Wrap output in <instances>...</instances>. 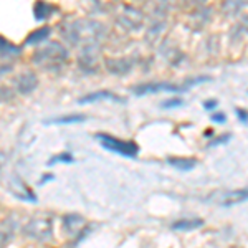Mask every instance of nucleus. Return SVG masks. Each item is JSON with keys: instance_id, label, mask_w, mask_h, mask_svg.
Wrapping results in <instances>:
<instances>
[{"instance_id": "11", "label": "nucleus", "mask_w": 248, "mask_h": 248, "mask_svg": "<svg viewBox=\"0 0 248 248\" xmlns=\"http://www.w3.org/2000/svg\"><path fill=\"white\" fill-rule=\"evenodd\" d=\"M51 33V29L50 27H42V29L31 31L29 37L25 38V45H37V43H42L50 37Z\"/></svg>"}, {"instance_id": "20", "label": "nucleus", "mask_w": 248, "mask_h": 248, "mask_svg": "<svg viewBox=\"0 0 248 248\" xmlns=\"http://www.w3.org/2000/svg\"><path fill=\"white\" fill-rule=\"evenodd\" d=\"M237 116L240 118V121L242 123H248V113L247 111H243L242 108H237Z\"/></svg>"}, {"instance_id": "22", "label": "nucleus", "mask_w": 248, "mask_h": 248, "mask_svg": "<svg viewBox=\"0 0 248 248\" xmlns=\"http://www.w3.org/2000/svg\"><path fill=\"white\" fill-rule=\"evenodd\" d=\"M212 136H214V133H212L210 129H207L205 133H203V138H212Z\"/></svg>"}, {"instance_id": "17", "label": "nucleus", "mask_w": 248, "mask_h": 248, "mask_svg": "<svg viewBox=\"0 0 248 248\" xmlns=\"http://www.w3.org/2000/svg\"><path fill=\"white\" fill-rule=\"evenodd\" d=\"M184 101L181 98H172V99H167V101L162 103V108H167V109H172V108H179L182 106Z\"/></svg>"}, {"instance_id": "19", "label": "nucleus", "mask_w": 248, "mask_h": 248, "mask_svg": "<svg viewBox=\"0 0 248 248\" xmlns=\"http://www.w3.org/2000/svg\"><path fill=\"white\" fill-rule=\"evenodd\" d=\"M218 106V101L217 99H207V101H203V108L205 109H214V108Z\"/></svg>"}, {"instance_id": "7", "label": "nucleus", "mask_w": 248, "mask_h": 248, "mask_svg": "<svg viewBox=\"0 0 248 248\" xmlns=\"http://www.w3.org/2000/svg\"><path fill=\"white\" fill-rule=\"evenodd\" d=\"M86 220L81 217V215H77V214H71V215H66L63 218V227L65 230L68 232L70 235H78V232L85 227Z\"/></svg>"}, {"instance_id": "18", "label": "nucleus", "mask_w": 248, "mask_h": 248, "mask_svg": "<svg viewBox=\"0 0 248 248\" xmlns=\"http://www.w3.org/2000/svg\"><path fill=\"white\" fill-rule=\"evenodd\" d=\"M212 121L218 123V124H223V123L227 121V116L223 114V113H215V114H212Z\"/></svg>"}, {"instance_id": "6", "label": "nucleus", "mask_w": 248, "mask_h": 248, "mask_svg": "<svg viewBox=\"0 0 248 248\" xmlns=\"http://www.w3.org/2000/svg\"><path fill=\"white\" fill-rule=\"evenodd\" d=\"M37 85H38L37 77H35V73H31V71H25V73H22L17 78V90L22 94L31 93V91L37 88Z\"/></svg>"}, {"instance_id": "9", "label": "nucleus", "mask_w": 248, "mask_h": 248, "mask_svg": "<svg viewBox=\"0 0 248 248\" xmlns=\"http://www.w3.org/2000/svg\"><path fill=\"white\" fill-rule=\"evenodd\" d=\"M101 99H113V101H123L121 98H118L116 94L109 93V91H96V93H90L83 98H79V105H86V103H94V101H101Z\"/></svg>"}, {"instance_id": "10", "label": "nucleus", "mask_w": 248, "mask_h": 248, "mask_svg": "<svg viewBox=\"0 0 248 248\" xmlns=\"http://www.w3.org/2000/svg\"><path fill=\"white\" fill-rule=\"evenodd\" d=\"M167 162L179 170H192L197 166V161L194 157H169Z\"/></svg>"}, {"instance_id": "3", "label": "nucleus", "mask_w": 248, "mask_h": 248, "mask_svg": "<svg viewBox=\"0 0 248 248\" xmlns=\"http://www.w3.org/2000/svg\"><path fill=\"white\" fill-rule=\"evenodd\" d=\"M96 139L101 142V146L105 147V149L119 154V155H124V157L133 159L139 153V146L134 141H123V139H118V138H114V136L105 134V133L96 134Z\"/></svg>"}, {"instance_id": "12", "label": "nucleus", "mask_w": 248, "mask_h": 248, "mask_svg": "<svg viewBox=\"0 0 248 248\" xmlns=\"http://www.w3.org/2000/svg\"><path fill=\"white\" fill-rule=\"evenodd\" d=\"M202 225H203L202 218H182V220H177V222L172 223V229L174 230H195Z\"/></svg>"}, {"instance_id": "2", "label": "nucleus", "mask_w": 248, "mask_h": 248, "mask_svg": "<svg viewBox=\"0 0 248 248\" xmlns=\"http://www.w3.org/2000/svg\"><path fill=\"white\" fill-rule=\"evenodd\" d=\"M68 58V51L65 46L58 42H50L45 48L38 50L33 57V63L48 68V66H58Z\"/></svg>"}, {"instance_id": "15", "label": "nucleus", "mask_w": 248, "mask_h": 248, "mask_svg": "<svg viewBox=\"0 0 248 248\" xmlns=\"http://www.w3.org/2000/svg\"><path fill=\"white\" fill-rule=\"evenodd\" d=\"M73 161H75V157L70 153H62V154H58V155H53V157L48 161V166H55V164H58V162L71 164Z\"/></svg>"}, {"instance_id": "4", "label": "nucleus", "mask_w": 248, "mask_h": 248, "mask_svg": "<svg viewBox=\"0 0 248 248\" xmlns=\"http://www.w3.org/2000/svg\"><path fill=\"white\" fill-rule=\"evenodd\" d=\"M25 233L30 238L38 240V242H48V240H51V237H53V223H51V218L37 217L30 220L25 227Z\"/></svg>"}, {"instance_id": "5", "label": "nucleus", "mask_w": 248, "mask_h": 248, "mask_svg": "<svg viewBox=\"0 0 248 248\" xmlns=\"http://www.w3.org/2000/svg\"><path fill=\"white\" fill-rule=\"evenodd\" d=\"M248 199V189H240V190H229L223 192V194L218 195V203L223 207H230L235 205V203H242Z\"/></svg>"}, {"instance_id": "16", "label": "nucleus", "mask_w": 248, "mask_h": 248, "mask_svg": "<svg viewBox=\"0 0 248 248\" xmlns=\"http://www.w3.org/2000/svg\"><path fill=\"white\" fill-rule=\"evenodd\" d=\"M230 138H232V136L225 133L223 136H218V138H215L214 141H210V142H209V146H207V147H215V146H220V144H225V142H229V141H230Z\"/></svg>"}, {"instance_id": "14", "label": "nucleus", "mask_w": 248, "mask_h": 248, "mask_svg": "<svg viewBox=\"0 0 248 248\" xmlns=\"http://www.w3.org/2000/svg\"><path fill=\"white\" fill-rule=\"evenodd\" d=\"M0 46H2V58L5 57H17L20 55V48L12 45L10 42H7L5 38H2V43H0Z\"/></svg>"}, {"instance_id": "21", "label": "nucleus", "mask_w": 248, "mask_h": 248, "mask_svg": "<svg viewBox=\"0 0 248 248\" xmlns=\"http://www.w3.org/2000/svg\"><path fill=\"white\" fill-rule=\"evenodd\" d=\"M48 181H53V175H51V174L43 175V177L40 179V184H45V182H48Z\"/></svg>"}, {"instance_id": "1", "label": "nucleus", "mask_w": 248, "mask_h": 248, "mask_svg": "<svg viewBox=\"0 0 248 248\" xmlns=\"http://www.w3.org/2000/svg\"><path fill=\"white\" fill-rule=\"evenodd\" d=\"M209 78H203V77H199V78H194V79H189L186 81L184 85H172V83H167V81H155V83H144V85H139V86H134V93L138 96H144V94H154V93H159V91H167V93H184L187 91L190 86L197 85V83H202V81H207Z\"/></svg>"}, {"instance_id": "13", "label": "nucleus", "mask_w": 248, "mask_h": 248, "mask_svg": "<svg viewBox=\"0 0 248 248\" xmlns=\"http://www.w3.org/2000/svg\"><path fill=\"white\" fill-rule=\"evenodd\" d=\"M86 121L85 114H68V116H60V118L46 119L45 124H77Z\"/></svg>"}, {"instance_id": "23", "label": "nucleus", "mask_w": 248, "mask_h": 248, "mask_svg": "<svg viewBox=\"0 0 248 248\" xmlns=\"http://www.w3.org/2000/svg\"><path fill=\"white\" fill-rule=\"evenodd\" d=\"M230 248H240V247H230Z\"/></svg>"}, {"instance_id": "8", "label": "nucleus", "mask_w": 248, "mask_h": 248, "mask_svg": "<svg viewBox=\"0 0 248 248\" xmlns=\"http://www.w3.org/2000/svg\"><path fill=\"white\" fill-rule=\"evenodd\" d=\"M58 9L55 5H51V3H46V2H37L33 7V15L35 18L38 20V22H42V20H46L50 18L51 15L55 14Z\"/></svg>"}]
</instances>
